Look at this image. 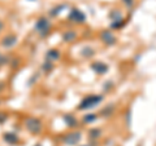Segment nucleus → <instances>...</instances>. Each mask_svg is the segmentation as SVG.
Returning <instances> with one entry per match:
<instances>
[{
	"instance_id": "nucleus-2",
	"label": "nucleus",
	"mask_w": 156,
	"mask_h": 146,
	"mask_svg": "<svg viewBox=\"0 0 156 146\" xmlns=\"http://www.w3.org/2000/svg\"><path fill=\"white\" fill-rule=\"evenodd\" d=\"M26 128L31 133H39L42 131V123L35 118H29L26 119Z\"/></svg>"
},
{
	"instance_id": "nucleus-7",
	"label": "nucleus",
	"mask_w": 156,
	"mask_h": 146,
	"mask_svg": "<svg viewBox=\"0 0 156 146\" xmlns=\"http://www.w3.org/2000/svg\"><path fill=\"white\" fill-rule=\"evenodd\" d=\"M4 140H5L8 144H16L17 142V137H16V134H13V133H5L4 134Z\"/></svg>"
},
{
	"instance_id": "nucleus-6",
	"label": "nucleus",
	"mask_w": 156,
	"mask_h": 146,
	"mask_svg": "<svg viewBox=\"0 0 156 146\" xmlns=\"http://www.w3.org/2000/svg\"><path fill=\"white\" fill-rule=\"evenodd\" d=\"M16 40H17L16 36L9 35V36H7V38L3 40V45H4V47H7V48H8V47H12L14 43H16Z\"/></svg>"
},
{
	"instance_id": "nucleus-3",
	"label": "nucleus",
	"mask_w": 156,
	"mask_h": 146,
	"mask_svg": "<svg viewBox=\"0 0 156 146\" xmlns=\"http://www.w3.org/2000/svg\"><path fill=\"white\" fill-rule=\"evenodd\" d=\"M35 28L39 32L46 34L48 31V28H50V23H48V21L46 18H39L38 22H37V25H35Z\"/></svg>"
},
{
	"instance_id": "nucleus-12",
	"label": "nucleus",
	"mask_w": 156,
	"mask_h": 146,
	"mask_svg": "<svg viewBox=\"0 0 156 146\" xmlns=\"http://www.w3.org/2000/svg\"><path fill=\"white\" fill-rule=\"evenodd\" d=\"M65 120H66L68 123L70 124V127H73V125L76 124V120H74V118H73V116H70V115H68L66 118H65Z\"/></svg>"
},
{
	"instance_id": "nucleus-8",
	"label": "nucleus",
	"mask_w": 156,
	"mask_h": 146,
	"mask_svg": "<svg viewBox=\"0 0 156 146\" xmlns=\"http://www.w3.org/2000/svg\"><path fill=\"white\" fill-rule=\"evenodd\" d=\"M92 67H94V70H96L99 74H103V72L107 71V66L103 65V64H100V62H98V64L95 65H92Z\"/></svg>"
},
{
	"instance_id": "nucleus-14",
	"label": "nucleus",
	"mask_w": 156,
	"mask_h": 146,
	"mask_svg": "<svg viewBox=\"0 0 156 146\" xmlns=\"http://www.w3.org/2000/svg\"><path fill=\"white\" fill-rule=\"evenodd\" d=\"M37 146H41V145H37Z\"/></svg>"
},
{
	"instance_id": "nucleus-11",
	"label": "nucleus",
	"mask_w": 156,
	"mask_h": 146,
	"mask_svg": "<svg viewBox=\"0 0 156 146\" xmlns=\"http://www.w3.org/2000/svg\"><path fill=\"white\" fill-rule=\"evenodd\" d=\"M74 36H76V34L70 31L69 34H65V35H64V40H68V41H69V40H72V39H74Z\"/></svg>"
},
{
	"instance_id": "nucleus-10",
	"label": "nucleus",
	"mask_w": 156,
	"mask_h": 146,
	"mask_svg": "<svg viewBox=\"0 0 156 146\" xmlns=\"http://www.w3.org/2000/svg\"><path fill=\"white\" fill-rule=\"evenodd\" d=\"M47 57L56 60V58H58V52H57V51H50V52L47 53Z\"/></svg>"
},
{
	"instance_id": "nucleus-4",
	"label": "nucleus",
	"mask_w": 156,
	"mask_h": 146,
	"mask_svg": "<svg viewBox=\"0 0 156 146\" xmlns=\"http://www.w3.org/2000/svg\"><path fill=\"white\" fill-rule=\"evenodd\" d=\"M69 19L76 21V22H83L85 21V14L82 13L81 11H78V9H73L70 16H69Z\"/></svg>"
},
{
	"instance_id": "nucleus-13",
	"label": "nucleus",
	"mask_w": 156,
	"mask_h": 146,
	"mask_svg": "<svg viewBox=\"0 0 156 146\" xmlns=\"http://www.w3.org/2000/svg\"><path fill=\"white\" fill-rule=\"evenodd\" d=\"M92 119H94V116H86V118H85V121H91Z\"/></svg>"
},
{
	"instance_id": "nucleus-1",
	"label": "nucleus",
	"mask_w": 156,
	"mask_h": 146,
	"mask_svg": "<svg viewBox=\"0 0 156 146\" xmlns=\"http://www.w3.org/2000/svg\"><path fill=\"white\" fill-rule=\"evenodd\" d=\"M100 101H101V97L100 96H90V97H87V98H85L83 101L81 102L80 109L81 110H85V109L94 108V106L99 104Z\"/></svg>"
},
{
	"instance_id": "nucleus-9",
	"label": "nucleus",
	"mask_w": 156,
	"mask_h": 146,
	"mask_svg": "<svg viewBox=\"0 0 156 146\" xmlns=\"http://www.w3.org/2000/svg\"><path fill=\"white\" fill-rule=\"evenodd\" d=\"M101 36H103V39L107 41V44H112V43L115 41V38L112 36V34H111V32L104 31V32H103V35H101Z\"/></svg>"
},
{
	"instance_id": "nucleus-5",
	"label": "nucleus",
	"mask_w": 156,
	"mask_h": 146,
	"mask_svg": "<svg viewBox=\"0 0 156 146\" xmlns=\"http://www.w3.org/2000/svg\"><path fill=\"white\" fill-rule=\"evenodd\" d=\"M80 140H81V134L80 133H70V134H68L65 137V142L68 145H76Z\"/></svg>"
}]
</instances>
